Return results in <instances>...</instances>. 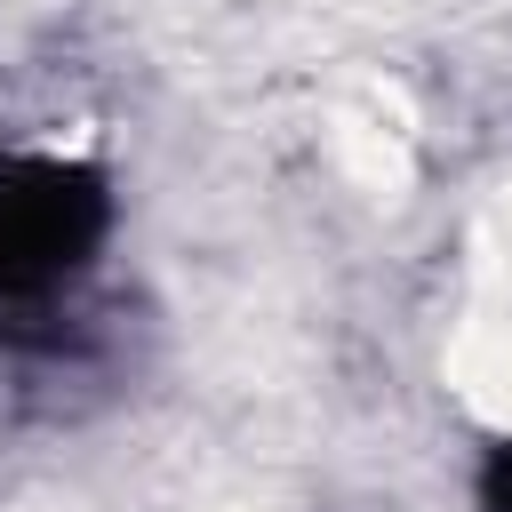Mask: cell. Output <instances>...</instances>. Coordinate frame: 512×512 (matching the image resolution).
Masks as SVG:
<instances>
[{
  "label": "cell",
  "instance_id": "1",
  "mask_svg": "<svg viewBox=\"0 0 512 512\" xmlns=\"http://www.w3.org/2000/svg\"><path fill=\"white\" fill-rule=\"evenodd\" d=\"M112 240V184L64 152H0V344H64Z\"/></svg>",
  "mask_w": 512,
  "mask_h": 512
},
{
  "label": "cell",
  "instance_id": "2",
  "mask_svg": "<svg viewBox=\"0 0 512 512\" xmlns=\"http://www.w3.org/2000/svg\"><path fill=\"white\" fill-rule=\"evenodd\" d=\"M480 512H512V440H496L480 464Z\"/></svg>",
  "mask_w": 512,
  "mask_h": 512
}]
</instances>
